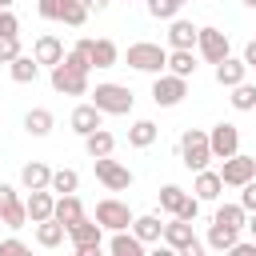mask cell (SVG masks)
Here are the masks:
<instances>
[{"mask_svg":"<svg viewBox=\"0 0 256 256\" xmlns=\"http://www.w3.org/2000/svg\"><path fill=\"white\" fill-rule=\"evenodd\" d=\"M164 244H168L172 252H180V256H200V252L208 248L204 240H196L192 220H180V216H172V220L164 224Z\"/></svg>","mask_w":256,"mask_h":256,"instance_id":"5","label":"cell"},{"mask_svg":"<svg viewBox=\"0 0 256 256\" xmlns=\"http://www.w3.org/2000/svg\"><path fill=\"white\" fill-rule=\"evenodd\" d=\"M52 88L60 96H88V68H80L64 56L60 64H52Z\"/></svg>","mask_w":256,"mask_h":256,"instance_id":"4","label":"cell"},{"mask_svg":"<svg viewBox=\"0 0 256 256\" xmlns=\"http://www.w3.org/2000/svg\"><path fill=\"white\" fill-rule=\"evenodd\" d=\"M84 4H88V12H104L108 8V0H84Z\"/></svg>","mask_w":256,"mask_h":256,"instance_id":"45","label":"cell"},{"mask_svg":"<svg viewBox=\"0 0 256 256\" xmlns=\"http://www.w3.org/2000/svg\"><path fill=\"white\" fill-rule=\"evenodd\" d=\"M52 124H56V116H52L48 108H32V112L24 116V132H28V136H48Z\"/></svg>","mask_w":256,"mask_h":256,"instance_id":"29","label":"cell"},{"mask_svg":"<svg viewBox=\"0 0 256 256\" xmlns=\"http://www.w3.org/2000/svg\"><path fill=\"white\" fill-rule=\"evenodd\" d=\"M112 148H116V136L108 132V128H96V132H88L84 136V152L96 160V156H112Z\"/></svg>","mask_w":256,"mask_h":256,"instance_id":"25","label":"cell"},{"mask_svg":"<svg viewBox=\"0 0 256 256\" xmlns=\"http://www.w3.org/2000/svg\"><path fill=\"white\" fill-rule=\"evenodd\" d=\"M184 96H188V80H184V76L160 72V76L152 80V100H156V108H176Z\"/></svg>","mask_w":256,"mask_h":256,"instance_id":"9","label":"cell"},{"mask_svg":"<svg viewBox=\"0 0 256 256\" xmlns=\"http://www.w3.org/2000/svg\"><path fill=\"white\" fill-rule=\"evenodd\" d=\"M108 252H112V256H144V240H140L136 232L120 228V232H112V240H108Z\"/></svg>","mask_w":256,"mask_h":256,"instance_id":"21","label":"cell"},{"mask_svg":"<svg viewBox=\"0 0 256 256\" xmlns=\"http://www.w3.org/2000/svg\"><path fill=\"white\" fill-rule=\"evenodd\" d=\"M20 184H24V192H32V188H48V184H52V168L40 164V160H32V164L20 168Z\"/></svg>","mask_w":256,"mask_h":256,"instance_id":"23","label":"cell"},{"mask_svg":"<svg viewBox=\"0 0 256 256\" xmlns=\"http://www.w3.org/2000/svg\"><path fill=\"white\" fill-rule=\"evenodd\" d=\"M212 220H216V224H228V228H236V232H240V228L248 224V208H244V204H220Z\"/></svg>","mask_w":256,"mask_h":256,"instance_id":"34","label":"cell"},{"mask_svg":"<svg viewBox=\"0 0 256 256\" xmlns=\"http://www.w3.org/2000/svg\"><path fill=\"white\" fill-rule=\"evenodd\" d=\"M184 4H188V0H148V12H152L156 20H172V16H180Z\"/></svg>","mask_w":256,"mask_h":256,"instance_id":"37","label":"cell"},{"mask_svg":"<svg viewBox=\"0 0 256 256\" xmlns=\"http://www.w3.org/2000/svg\"><path fill=\"white\" fill-rule=\"evenodd\" d=\"M68 124H72V132H76V136H88V132L104 128V112H100V108L88 100V104H76V108H72Z\"/></svg>","mask_w":256,"mask_h":256,"instance_id":"15","label":"cell"},{"mask_svg":"<svg viewBox=\"0 0 256 256\" xmlns=\"http://www.w3.org/2000/svg\"><path fill=\"white\" fill-rule=\"evenodd\" d=\"M64 240H68V228H64V224H60L56 216H52V220H40V224H36V244H40V248H60Z\"/></svg>","mask_w":256,"mask_h":256,"instance_id":"22","label":"cell"},{"mask_svg":"<svg viewBox=\"0 0 256 256\" xmlns=\"http://www.w3.org/2000/svg\"><path fill=\"white\" fill-rule=\"evenodd\" d=\"M228 256H256V240H236Z\"/></svg>","mask_w":256,"mask_h":256,"instance_id":"43","label":"cell"},{"mask_svg":"<svg viewBox=\"0 0 256 256\" xmlns=\"http://www.w3.org/2000/svg\"><path fill=\"white\" fill-rule=\"evenodd\" d=\"M244 64H248V68H256V40H248V44H244Z\"/></svg>","mask_w":256,"mask_h":256,"instance_id":"44","label":"cell"},{"mask_svg":"<svg viewBox=\"0 0 256 256\" xmlns=\"http://www.w3.org/2000/svg\"><path fill=\"white\" fill-rule=\"evenodd\" d=\"M48 188H52L56 196H68V192H76V188H80V172H76V168H56Z\"/></svg>","mask_w":256,"mask_h":256,"instance_id":"35","label":"cell"},{"mask_svg":"<svg viewBox=\"0 0 256 256\" xmlns=\"http://www.w3.org/2000/svg\"><path fill=\"white\" fill-rule=\"evenodd\" d=\"M208 140H212V156H216V160H228V156L240 152V128L228 124V120H220V124L208 132Z\"/></svg>","mask_w":256,"mask_h":256,"instance_id":"11","label":"cell"},{"mask_svg":"<svg viewBox=\"0 0 256 256\" xmlns=\"http://www.w3.org/2000/svg\"><path fill=\"white\" fill-rule=\"evenodd\" d=\"M236 240H240V232H236V228H228V224H216V220H212V228H208V240H204V244H208L212 252H232V244H236Z\"/></svg>","mask_w":256,"mask_h":256,"instance_id":"27","label":"cell"},{"mask_svg":"<svg viewBox=\"0 0 256 256\" xmlns=\"http://www.w3.org/2000/svg\"><path fill=\"white\" fill-rule=\"evenodd\" d=\"M88 96H92V104H96L104 116H128V112H132V104H136L132 88H128V84H112V80H104V84L88 88Z\"/></svg>","mask_w":256,"mask_h":256,"instance_id":"1","label":"cell"},{"mask_svg":"<svg viewBox=\"0 0 256 256\" xmlns=\"http://www.w3.org/2000/svg\"><path fill=\"white\" fill-rule=\"evenodd\" d=\"M120 48L112 40H92V68H116Z\"/></svg>","mask_w":256,"mask_h":256,"instance_id":"31","label":"cell"},{"mask_svg":"<svg viewBox=\"0 0 256 256\" xmlns=\"http://www.w3.org/2000/svg\"><path fill=\"white\" fill-rule=\"evenodd\" d=\"M184 204H188V192H184L180 184H164V188H160V208H164L168 216H180Z\"/></svg>","mask_w":256,"mask_h":256,"instance_id":"33","label":"cell"},{"mask_svg":"<svg viewBox=\"0 0 256 256\" xmlns=\"http://www.w3.org/2000/svg\"><path fill=\"white\" fill-rule=\"evenodd\" d=\"M240 204H244L248 212H256V176H252L248 184H240Z\"/></svg>","mask_w":256,"mask_h":256,"instance_id":"40","label":"cell"},{"mask_svg":"<svg viewBox=\"0 0 256 256\" xmlns=\"http://www.w3.org/2000/svg\"><path fill=\"white\" fill-rule=\"evenodd\" d=\"M192 192H196L200 200H216V196L224 192V180H220V172H208V168H200V172H196V184H192Z\"/></svg>","mask_w":256,"mask_h":256,"instance_id":"26","label":"cell"},{"mask_svg":"<svg viewBox=\"0 0 256 256\" xmlns=\"http://www.w3.org/2000/svg\"><path fill=\"white\" fill-rule=\"evenodd\" d=\"M96 220L108 228V232H120V228H132V208L124 204V200H116V196H104L100 204H96Z\"/></svg>","mask_w":256,"mask_h":256,"instance_id":"10","label":"cell"},{"mask_svg":"<svg viewBox=\"0 0 256 256\" xmlns=\"http://www.w3.org/2000/svg\"><path fill=\"white\" fill-rule=\"evenodd\" d=\"M132 232H136L144 244L164 240V224H160V216H136V220H132Z\"/></svg>","mask_w":256,"mask_h":256,"instance_id":"30","label":"cell"},{"mask_svg":"<svg viewBox=\"0 0 256 256\" xmlns=\"http://www.w3.org/2000/svg\"><path fill=\"white\" fill-rule=\"evenodd\" d=\"M8 72H12V80H16V84H36V76H40V60L20 52V56L8 64Z\"/></svg>","mask_w":256,"mask_h":256,"instance_id":"24","label":"cell"},{"mask_svg":"<svg viewBox=\"0 0 256 256\" xmlns=\"http://www.w3.org/2000/svg\"><path fill=\"white\" fill-rule=\"evenodd\" d=\"M256 176V156H228L224 164H220V180L228 184V188H240V184H248Z\"/></svg>","mask_w":256,"mask_h":256,"instance_id":"12","label":"cell"},{"mask_svg":"<svg viewBox=\"0 0 256 256\" xmlns=\"http://www.w3.org/2000/svg\"><path fill=\"white\" fill-rule=\"evenodd\" d=\"M0 8H12V0H0Z\"/></svg>","mask_w":256,"mask_h":256,"instance_id":"47","label":"cell"},{"mask_svg":"<svg viewBox=\"0 0 256 256\" xmlns=\"http://www.w3.org/2000/svg\"><path fill=\"white\" fill-rule=\"evenodd\" d=\"M156 136H160V128H156L152 120H136V124L128 128V144H132V148H148V144H156Z\"/></svg>","mask_w":256,"mask_h":256,"instance_id":"32","label":"cell"},{"mask_svg":"<svg viewBox=\"0 0 256 256\" xmlns=\"http://www.w3.org/2000/svg\"><path fill=\"white\" fill-rule=\"evenodd\" d=\"M20 56V36H0V64H12Z\"/></svg>","mask_w":256,"mask_h":256,"instance_id":"38","label":"cell"},{"mask_svg":"<svg viewBox=\"0 0 256 256\" xmlns=\"http://www.w3.org/2000/svg\"><path fill=\"white\" fill-rule=\"evenodd\" d=\"M0 36H20V20L12 16V8H0Z\"/></svg>","mask_w":256,"mask_h":256,"instance_id":"39","label":"cell"},{"mask_svg":"<svg viewBox=\"0 0 256 256\" xmlns=\"http://www.w3.org/2000/svg\"><path fill=\"white\" fill-rule=\"evenodd\" d=\"M64 228H72V224H80L84 220V204H80V196L76 192H68V196H56V212H52Z\"/></svg>","mask_w":256,"mask_h":256,"instance_id":"20","label":"cell"},{"mask_svg":"<svg viewBox=\"0 0 256 256\" xmlns=\"http://www.w3.org/2000/svg\"><path fill=\"white\" fill-rule=\"evenodd\" d=\"M36 12H40L44 20H60V24H68V28H80V24L88 20V4H84V0H40Z\"/></svg>","mask_w":256,"mask_h":256,"instance_id":"6","label":"cell"},{"mask_svg":"<svg viewBox=\"0 0 256 256\" xmlns=\"http://www.w3.org/2000/svg\"><path fill=\"white\" fill-rule=\"evenodd\" d=\"M0 216H4V228H24L28 224V204L16 196L12 184H0Z\"/></svg>","mask_w":256,"mask_h":256,"instance_id":"13","label":"cell"},{"mask_svg":"<svg viewBox=\"0 0 256 256\" xmlns=\"http://www.w3.org/2000/svg\"><path fill=\"white\" fill-rule=\"evenodd\" d=\"M92 168H96V180L108 188V192H128L132 188V168L128 164H120V160H112V156H96L92 160Z\"/></svg>","mask_w":256,"mask_h":256,"instance_id":"7","label":"cell"},{"mask_svg":"<svg viewBox=\"0 0 256 256\" xmlns=\"http://www.w3.org/2000/svg\"><path fill=\"white\" fill-rule=\"evenodd\" d=\"M68 240H72L76 256H96V252H100V244H104V224L84 216L80 224H72V228H68Z\"/></svg>","mask_w":256,"mask_h":256,"instance_id":"8","label":"cell"},{"mask_svg":"<svg viewBox=\"0 0 256 256\" xmlns=\"http://www.w3.org/2000/svg\"><path fill=\"white\" fill-rule=\"evenodd\" d=\"M208 160H216V156H212V140H208V132L188 128V132L180 136V164H184L188 172H200V168H208Z\"/></svg>","mask_w":256,"mask_h":256,"instance_id":"3","label":"cell"},{"mask_svg":"<svg viewBox=\"0 0 256 256\" xmlns=\"http://www.w3.org/2000/svg\"><path fill=\"white\" fill-rule=\"evenodd\" d=\"M196 36H200V28L192 20H180V16L168 20V48H196Z\"/></svg>","mask_w":256,"mask_h":256,"instance_id":"17","label":"cell"},{"mask_svg":"<svg viewBox=\"0 0 256 256\" xmlns=\"http://www.w3.org/2000/svg\"><path fill=\"white\" fill-rule=\"evenodd\" d=\"M196 48H200V56L208 60V64H220L224 56H228V32H220V28H200V36H196Z\"/></svg>","mask_w":256,"mask_h":256,"instance_id":"14","label":"cell"},{"mask_svg":"<svg viewBox=\"0 0 256 256\" xmlns=\"http://www.w3.org/2000/svg\"><path fill=\"white\" fill-rule=\"evenodd\" d=\"M168 72H176V76H196V56H192V48H168Z\"/></svg>","mask_w":256,"mask_h":256,"instance_id":"28","label":"cell"},{"mask_svg":"<svg viewBox=\"0 0 256 256\" xmlns=\"http://www.w3.org/2000/svg\"><path fill=\"white\" fill-rule=\"evenodd\" d=\"M228 100H232V108H236V112H252V108H256V84L240 80V84L232 88V96H228Z\"/></svg>","mask_w":256,"mask_h":256,"instance_id":"36","label":"cell"},{"mask_svg":"<svg viewBox=\"0 0 256 256\" xmlns=\"http://www.w3.org/2000/svg\"><path fill=\"white\" fill-rule=\"evenodd\" d=\"M244 4H248V8H256V0H244Z\"/></svg>","mask_w":256,"mask_h":256,"instance_id":"48","label":"cell"},{"mask_svg":"<svg viewBox=\"0 0 256 256\" xmlns=\"http://www.w3.org/2000/svg\"><path fill=\"white\" fill-rule=\"evenodd\" d=\"M200 216V196H188V204L180 208V220H196Z\"/></svg>","mask_w":256,"mask_h":256,"instance_id":"42","label":"cell"},{"mask_svg":"<svg viewBox=\"0 0 256 256\" xmlns=\"http://www.w3.org/2000/svg\"><path fill=\"white\" fill-rule=\"evenodd\" d=\"M20 252H28V248H24V240H16V236L0 240V256H20Z\"/></svg>","mask_w":256,"mask_h":256,"instance_id":"41","label":"cell"},{"mask_svg":"<svg viewBox=\"0 0 256 256\" xmlns=\"http://www.w3.org/2000/svg\"><path fill=\"white\" fill-rule=\"evenodd\" d=\"M244 76H248V64H244V56H240V60H236V56H224V60L216 64V84H220V88H236Z\"/></svg>","mask_w":256,"mask_h":256,"instance_id":"18","label":"cell"},{"mask_svg":"<svg viewBox=\"0 0 256 256\" xmlns=\"http://www.w3.org/2000/svg\"><path fill=\"white\" fill-rule=\"evenodd\" d=\"M24 204H28V220H32V224L52 220V212H56V192H52V188H32Z\"/></svg>","mask_w":256,"mask_h":256,"instance_id":"16","label":"cell"},{"mask_svg":"<svg viewBox=\"0 0 256 256\" xmlns=\"http://www.w3.org/2000/svg\"><path fill=\"white\" fill-rule=\"evenodd\" d=\"M244 228H248V236L256 240V212H248V224H244Z\"/></svg>","mask_w":256,"mask_h":256,"instance_id":"46","label":"cell"},{"mask_svg":"<svg viewBox=\"0 0 256 256\" xmlns=\"http://www.w3.org/2000/svg\"><path fill=\"white\" fill-rule=\"evenodd\" d=\"M0 228H4V216H0Z\"/></svg>","mask_w":256,"mask_h":256,"instance_id":"49","label":"cell"},{"mask_svg":"<svg viewBox=\"0 0 256 256\" xmlns=\"http://www.w3.org/2000/svg\"><path fill=\"white\" fill-rule=\"evenodd\" d=\"M124 60H128V68H136V72H148V76H160V72H168V48H160V44H152V40L128 44Z\"/></svg>","mask_w":256,"mask_h":256,"instance_id":"2","label":"cell"},{"mask_svg":"<svg viewBox=\"0 0 256 256\" xmlns=\"http://www.w3.org/2000/svg\"><path fill=\"white\" fill-rule=\"evenodd\" d=\"M32 56H36L40 64H48V68H52V64H60V60H64V44H60V36L44 32V36L32 44Z\"/></svg>","mask_w":256,"mask_h":256,"instance_id":"19","label":"cell"}]
</instances>
